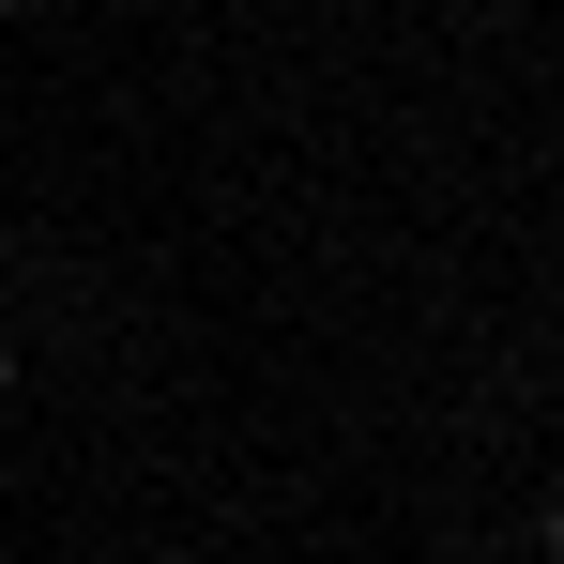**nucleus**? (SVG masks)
Segmentation results:
<instances>
[{
    "label": "nucleus",
    "mask_w": 564,
    "mask_h": 564,
    "mask_svg": "<svg viewBox=\"0 0 564 564\" xmlns=\"http://www.w3.org/2000/svg\"><path fill=\"white\" fill-rule=\"evenodd\" d=\"M534 534H550V550H564V488H550V519H534Z\"/></svg>",
    "instance_id": "obj_1"
},
{
    "label": "nucleus",
    "mask_w": 564,
    "mask_h": 564,
    "mask_svg": "<svg viewBox=\"0 0 564 564\" xmlns=\"http://www.w3.org/2000/svg\"><path fill=\"white\" fill-rule=\"evenodd\" d=\"M0 397H15V336H0Z\"/></svg>",
    "instance_id": "obj_2"
},
{
    "label": "nucleus",
    "mask_w": 564,
    "mask_h": 564,
    "mask_svg": "<svg viewBox=\"0 0 564 564\" xmlns=\"http://www.w3.org/2000/svg\"><path fill=\"white\" fill-rule=\"evenodd\" d=\"M0 260H15V214H0Z\"/></svg>",
    "instance_id": "obj_3"
},
{
    "label": "nucleus",
    "mask_w": 564,
    "mask_h": 564,
    "mask_svg": "<svg viewBox=\"0 0 564 564\" xmlns=\"http://www.w3.org/2000/svg\"><path fill=\"white\" fill-rule=\"evenodd\" d=\"M0 15H15V0H0Z\"/></svg>",
    "instance_id": "obj_4"
}]
</instances>
